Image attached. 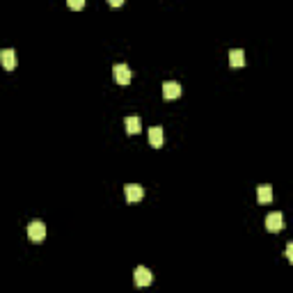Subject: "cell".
Here are the masks:
<instances>
[{"mask_svg": "<svg viewBox=\"0 0 293 293\" xmlns=\"http://www.w3.org/2000/svg\"><path fill=\"white\" fill-rule=\"evenodd\" d=\"M67 5L71 7L73 12H78V10H82V7H85V0H67Z\"/></svg>", "mask_w": 293, "mask_h": 293, "instance_id": "12", "label": "cell"}, {"mask_svg": "<svg viewBox=\"0 0 293 293\" xmlns=\"http://www.w3.org/2000/svg\"><path fill=\"white\" fill-rule=\"evenodd\" d=\"M133 282H135V286H149V284L154 282V275H151V270L147 268V266H138L135 275H133Z\"/></svg>", "mask_w": 293, "mask_h": 293, "instance_id": "2", "label": "cell"}, {"mask_svg": "<svg viewBox=\"0 0 293 293\" xmlns=\"http://www.w3.org/2000/svg\"><path fill=\"white\" fill-rule=\"evenodd\" d=\"M124 197H126V202H129V204H138L140 199L144 197L142 186H133V183H129V186L124 188Z\"/></svg>", "mask_w": 293, "mask_h": 293, "instance_id": "5", "label": "cell"}, {"mask_svg": "<svg viewBox=\"0 0 293 293\" xmlns=\"http://www.w3.org/2000/svg\"><path fill=\"white\" fill-rule=\"evenodd\" d=\"M284 227V216L279 211L275 213H268V218H266V229L270 231V234H275V231H282Z\"/></svg>", "mask_w": 293, "mask_h": 293, "instance_id": "4", "label": "cell"}, {"mask_svg": "<svg viewBox=\"0 0 293 293\" xmlns=\"http://www.w3.org/2000/svg\"><path fill=\"white\" fill-rule=\"evenodd\" d=\"M286 259H288V261H293V245H291V243L286 245Z\"/></svg>", "mask_w": 293, "mask_h": 293, "instance_id": "13", "label": "cell"}, {"mask_svg": "<svg viewBox=\"0 0 293 293\" xmlns=\"http://www.w3.org/2000/svg\"><path fill=\"white\" fill-rule=\"evenodd\" d=\"M0 62H3V67H5L7 71H12V69L16 67V53L12 51V48H5V51H0Z\"/></svg>", "mask_w": 293, "mask_h": 293, "instance_id": "8", "label": "cell"}, {"mask_svg": "<svg viewBox=\"0 0 293 293\" xmlns=\"http://www.w3.org/2000/svg\"><path fill=\"white\" fill-rule=\"evenodd\" d=\"M108 5H110V7H121V5H124V0H108Z\"/></svg>", "mask_w": 293, "mask_h": 293, "instance_id": "14", "label": "cell"}, {"mask_svg": "<svg viewBox=\"0 0 293 293\" xmlns=\"http://www.w3.org/2000/svg\"><path fill=\"white\" fill-rule=\"evenodd\" d=\"M163 96L168 101H174L181 96V85L177 80H170V82H163Z\"/></svg>", "mask_w": 293, "mask_h": 293, "instance_id": "6", "label": "cell"}, {"mask_svg": "<svg viewBox=\"0 0 293 293\" xmlns=\"http://www.w3.org/2000/svg\"><path fill=\"white\" fill-rule=\"evenodd\" d=\"M229 64L234 69H240L243 64H245V53L240 51V48H234V51H229Z\"/></svg>", "mask_w": 293, "mask_h": 293, "instance_id": "10", "label": "cell"}, {"mask_svg": "<svg viewBox=\"0 0 293 293\" xmlns=\"http://www.w3.org/2000/svg\"><path fill=\"white\" fill-rule=\"evenodd\" d=\"M28 238L32 243H44V238H46V225L41 220H32L28 225Z\"/></svg>", "mask_w": 293, "mask_h": 293, "instance_id": "1", "label": "cell"}, {"mask_svg": "<svg viewBox=\"0 0 293 293\" xmlns=\"http://www.w3.org/2000/svg\"><path fill=\"white\" fill-rule=\"evenodd\" d=\"M124 126H126V133L129 135H138L140 131H142V121H140V117H126Z\"/></svg>", "mask_w": 293, "mask_h": 293, "instance_id": "9", "label": "cell"}, {"mask_svg": "<svg viewBox=\"0 0 293 293\" xmlns=\"http://www.w3.org/2000/svg\"><path fill=\"white\" fill-rule=\"evenodd\" d=\"M163 142H165L163 129H160V126H151V129H149V144L154 147V149H160V147H163Z\"/></svg>", "mask_w": 293, "mask_h": 293, "instance_id": "7", "label": "cell"}, {"mask_svg": "<svg viewBox=\"0 0 293 293\" xmlns=\"http://www.w3.org/2000/svg\"><path fill=\"white\" fill-rule=\"evenodd\" d=\"M112 76H115L117 85H129L131 78H133V73H131L129 64H115V69H112Z\"/></svg>", "mask_w": 293, "mask_h": 293, "instance_id": "3", "label": "cell"}, {"mask_svg": "<svg viewBox=\"0 0 293 293\" xmlns=\"http://www.w3.org/2000/svg\"><path fill=\"white\" fill-rule=\"evenodd\" d=\"M257 199H259V204L273 202V190H270V186H259V190H257Z\"/></svg>", "mask_w": 293, "mask_h": 293, "instance_id": "11", "label": "cell"}]
</instances>
